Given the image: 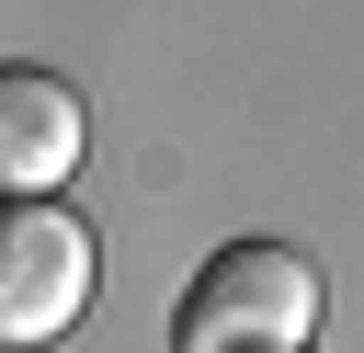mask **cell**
I'll return each instance as SVG.
<instances>
[{
  "label": "cell",
  "instance_id": "obj_1",
  "mask_svg": "<svg viewBox=\"0 0 364 353\" xmlns=\"http://www.w3.org/2000/svg\"><path fill=\"white\" fill-rule=\"evenodd\" d=\"M307 342H318V262L296 239H228L171 307V353H307Z\"/></svg>",
  "mask_w": 364,
  "mask_h": 353
},
{
  "label": "cell",
  "instance_id": "obj_2",
  "mask_svg": "<svg viewBox=\"0 0 364 353\" xmlns=\"http://www.w3.org/2000/svg\"><path fill=\"white\" fill-rule=\"evenodd\" d=\"M91 307V228L57 194H0V353L68 342Z\"/></svg>",
  "mask_w": 364,
  "mask_h": 353
},
{
  "label": "cell",
  "instance_id": "obj_3",
  "mask_svg": "<svg viewBox=\"0 0 364 353\" xmlns=\"http://www.w3.org/2000/svg\"><path fill=\"white\" fill-rule=\"evenodd\" d=\"M91 148V114L57 68H23L0 57V194H57Z\"/></svg>",
  "mask_w": 364,
  "mask_h": 353
}]
</instances>
